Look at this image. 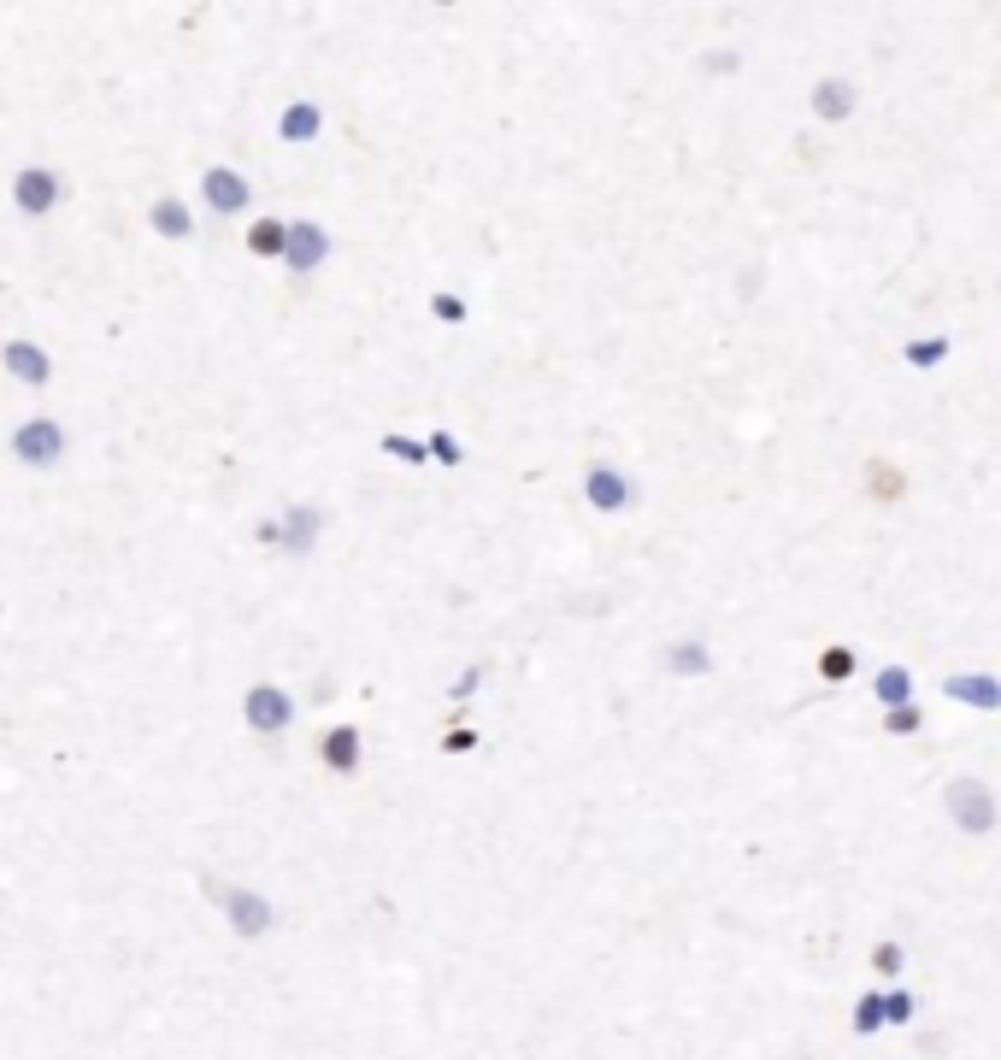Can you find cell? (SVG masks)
I'll return each mask as SVG.
<instances>
[{
	"instance_id": "cell-1",
	"label": "cell",
	"mask_w": 1001,
	"mask_h": 1060,
	"mask_svg": "<svg viewBox=\"0 0 1001 1060\" xmlns=\"http://www.w3.org/2000/svg\"><path fill=\"white\" fill-rule=\"evenodd\" d=\"M943 814L954 830H966V837H990V830L1001 825V801H995V789L984 778H949L943 789Z\"/></svg>"
},
{
	"instance_id": "cell-2",
	"label": "cell",
	"mask_w": 1001,
	"mask_h": 1060,
	"mask_svg": "<svg viewBox=\"0 0 1001 1060\" xmlns=\"http://www.w3.org/2000/svg\"><path fill=\"white\" fill-rule=\"evenodd\" d=\"M206 896H213V907L231 920V931L242 943H260L271 925H278V907H271L260 889H242V884H213L206 878Z\"/></svg>"
},
{
	"instance_id": "cell-3",
	"label": "cell",
	"mask_w": 1001,
	"mask_h": 1060,
	"mask_svg": "<svg viewBox=\"0 0 1001 1060\" xmlns=\"http://www.w3.org/2000/svg\"><path fill=\"white\" fill-rule=\"evenodd\" d=\"M66 454H71V430L59 425V419H25V425L12 430V460L30 466V471L66 466Z\"/></svg>"
},
{
	"instance_id": "cell-4",
	"label": "cell",
	"mask_w": 1001,
	"mask_h": 1060,
	"mask_svg": "<svg viewBox=\"0 0 1001 1060\" xmlns=\"http://www.w3.org/2000/svg\"><path fill=\"white\" fill-rule=\"evenodd\" d=\"M59 201H66V172H54V165H25L12 177V206L25 218H48Z\"/></svg>"
},
{
	"instance_id": "cell-5",
	"label": "cell",
	"mask_w": 1001,
	"mask_h": 1060,
	"mask_svg": "<svg viewBox=\"0 0 1001 1060\" xmlns=\"http://www.w3.org/2000/svg\"><path fill=\"white\" fill-rule=\"evenodd\" d=\"M242 719L254 737H283L289 725H295V696L278 690V683H254V690L242 696Z\"/></svg>"
},
{
	"instance_id": "cell-6",
	"label": "cell",
	"mask_w": 1001,
	"mask_h": 1060,
	"mask_svg": "<svg viewBox=\"0 0 1001 1060\" xmlns=\"http://www.w3.org/2000/svg\"><path fill=\"white\" fill-rule=\"evenodd\" d=\"M201 201L213 206L218 218H236V213L254 206V183H247L236 165H206L201 172Z\"/></svg>"
},
{
	"instance_id": "cell-7",
	"label": "cell",
	"mask_w": 1001,
	"mask_h": 1060,
	"mask_svg": "<svg viewBox=\"0 0 1001 1060\" xmlns=\"http://www.w3.org/2000/svg\"><path fill=\"white\" fill-rule=\"evenodd\" d=\"M583 502H590L595 513H631L636 507V484L619 466L590 460V471H583Z\"/></svg>"
},
{
	"instance_id": "cell-8",
	"label": "cell",
	"mask_w": 1001,
	"mask_h": 1060,
	"mask_svg": "<svg viewBox=\"0 0 1001 1060\" xmlns=\"http://www.w3.org/2000/svg\"><path fill=\"white\" fill-rule=\"evenodd\" d=\"M0 366H7V378L30 383V389L54 383V353L41 342H30V337H7V342H0Z\"/></svg>"
},
{
	"instance_id": "cell-9",
	"label": "cell",
	"mask_w": 1001,
	"mask_h": 1060,
	"mask_svg": "<svg viewBox=\"0 0 1001 1060\" xmlns=\"http://www.w3.org/2000/svg\"><path fill=\"white\" fill-rule=\"evenodd\" d=\"M324 260H330V231H324V224H312V218L289 224V247H283V265H289V272L312 278Z\"/></svg>"
},
{
	"instance_id": "cell-10",
	"label": "cell",
	"mask_w": 1001,
	"mask_h": 1060,
	"mask_svg": "<svg viewBox=\"0 0 1001 1060\" xmlns=\"http://www.w3.org/2000/svg\"><path fill=\"white\" fill-rule=\"evenodd\" d=\"M278 531H283L278 554H283V560H307L312 548H319V536H324V513H319V507H283V513H278Z\"/></svg>"
},
{
	"instance_id": "cell-11",
	"label": "cell",
	"mask_w": 1001,
	"mask_h": 1060,
	"mask_svg": "<svg viewBox=\"0 0 1001 1060\" xmlns=\"http://www.w3.org/2000/svg\"><path fill=\"white\" fill-rule=\"evenodd\" d=\"M943 696L972 707V713H1001V678L995 672H954V678H943Z\"/></svg>"
},
{
	"instance_id": "cell-12",
	"label": "cell",
	"mask_w": 1001,
	"mask_h": 1060,
	"mask_svg": "<svg viewBox=\"0 0 1001 1060\" xmlns=\"http://www.w3.org/2000/svg\"><path fill=\"white\" fill-rule=\"evenodd\" d=\"M807 107H813L819 124H843V118H854V107H861V89H854L848 77H825V82L807 89Z\"/></svg>"
},
{
	"instance_id": "cell-13",
	"label": "cell",
	"mask_w": 1001,
	"mask_h": 1060,
	"mask_svg": "<svg viewBox=\"0 0 1001 1060\" xmlns=\"http://www.w3.org/2000/svg\"><path fill=\"white\" fill-rule=\"evenodd\" d=\"M360 725H330V731L319 737V760H324V772H337V778H353L360 772Z\"/></svg>"
},
{
	"instance_id": "cell-14",
	"label": "cell",
	"mask_w": 1001,
	"mask_h": 1060,
	"mask_svg": "<svg viewBox=\"0 0 1001 1060\" xmlns=\"http://www.w3.org/2000/svg\"><path fill=\"white\" fill-rule=\"evenodd\" d=\"M660 672L665 678H707L713 672V649L707 642H672V649H660Z\"/></svg>"
},
{
	"instance_id": "cell-15",
	"label": "cell",
	"mask_w": 1001,
	"mask_h": 1060,
	"mask_svg": "<svg viewBox=\"0 0 1001 1060\" xmlns=\"http://www.w3.org/2000/svg\"><path fill=\"white\" fill-rule=\"evenodd\" d=\"M148 231L165 236V242H189V236H195V213H189L177 195H159V201L148 206Z\"/></svg>"
},
{
	"instance_id": "cell-16",
	"label": "cell",
	"mask_w": 1001,
	"mask_h": 1060,
	"mask_svg": "<svg viewBox=\"0 0 1001 1060\" xmlns=\"http://www.w3.org/2000/svg\"><path fill=\"white\" fill-rule=\"evenodd\" d=\"M319 130H324V107H319V100H289L283 118H278L283 142H319Z\"/></svg>"
},
{
	"instance_id": "cell-17",
	"label": "cell",
	"mask_w": 1001,
	"mask_h": 1060,
	"mask_svg": "<svg viewBox=\"0 0 1001 1060\" xmlns=\"http://www.w3.org/2000/svg\"><path fill=\"white\" fill-rule=\"evenodd\" d=\"M954 353V337L949 330H936V337H913V342H902V360L913 366V371H936Z\"/></svg>"
},
{
	"instance_id": "cell-18",
	"label": "cell",
	"mask_w": 1001,
	"mask_h": 1060,
	"mask_svg": "<svg viewBox=\"0 0 1001 1060\" xmlns=\"http://www.w3.org/2000/svg\"><path fill=\"white\" fill-rule=\"evenodd\" d=\"M283 247H289V224L283 218H254L247 224V254L254 260H283Z\"/></svg>"
},
{
	"instance_id": "cell-19",
	"label": "cell",
	"mask_w": 1001,
	"mask_h": 1060,
	"mask_svg": "<svg viewBox=\"0 0 1001 1060\" xmlns=\"http://www.w3.org/2000/svg\"><path fill=\"white\" fill-rule=\"evenodd\" d=\"M872 696H878L884 713H890V707H907L913 701V672L907 667H878V672H872Z\"/></svg>"
},
{
	"instance_id": "cell-20",
	"label": "cell",
	"mask_w": 1001,
	"mask_h": 1060,
	"mask_svg": "<svg viewBox=\"0 0 1001 1060\" xmlns=\"http://www.w3.org/2000/svg\"><path fill=\"white\" fill-rule=\"evenodd\" d=\"M854 672H861V649H848V642H830V649L819 654V678L825 683H848Z\"/></svg>"
},
{
	"instance_id": "cell-21",
	"label": "cell",
	"mask_w": 1001,
	"mask_h": 1060,
	"mask_svg": "<svg viewBox=\"0 0 1001 1060\" xmlns=\"http://www.w3.org/2000/svg\"><path fill=\"white\" fill-rule=\"evenodd\" d=\"M890 1031V1013H884V990H866L861 1002H854V1037H878Z\"/></svg>"
},
{
	"instance_id": "cell-22",
	"label": "cell",
	"mask_w": 1001,
	"mask_h": 1060,
	"mask_svg": "<svg viewBox=\"0 0 1001 1060\" xmlns=\"http://www.w3.org/2000/svg\"><path fill=\"white\" fill-rule=\"evenodd\" d=\"M378 448L389 454V460H407V466H430V443H419V436L383 430V436H378Z\"/></svg>"
},
{
	"instance_id": "cell-23",
	"label": "cell",
	"mask_w": 1001,
	"mask_h": 1060,
	"mask_svg": "<svg viewBox=\"0 0 1001 1060\" xmlns=\"http://www.w3.org/2000/svg\"><path fill=\"white\" fill-rule=\"evenodd\" d=\"M872 972H878V979H902V972H907V949L895 937H878V943H872Z\"/></svg>"
},
{
	"instance_id": "cell-24",
	"label": "cell",
	"mask_w": 1001,
	"mask_h": 1060,
	"mask_svg": "<svg viewBox=\"0 0 1001 1060\" xmlns=\"http://www.w3.org/2000/svg\"><path fill=\"white\" fill-rule=\"evenodd\" d=\"M925 731V707L907 701V707H890L884 713V737H920Z\"/></svg>"
},
{
	"instance_id": "cell-25",
	"label": "cell",
	"mask_w": 1001,
	"mask_h": 1060,
	"mask_svg": "<svg viewBox=\"0 0 1001 1060\" xmlns=\"http://www.w3.org/2000/svg\"><path fill=\"white\" fill-rule=\"evenodd\" d=\"M425 443H430V460H436V466H448V471L466 466V448H460V436H454V430H430Z\"/></svg>"
},
{
	"instance_id": "cell-26",
	"label": "cell",
	"mask_w": 1001,
	"mask_h": 1060,
	"mask_svg": "<svg viewBox=\"0 0 1001 1060\" xmlns=\"http://www.w3.org/2000/svg\"><path fill=\"white\" fill-rule=\"evenodd\" d=\"M466 295H454V289H436L430 295V319H443V324H466Z\"/></svg>"
},
{
	"instance_id": "cell-27",
	"label": "cell",
	"mask_w": 1001,
	"mask_h": 1060,
	"mask_svg": "<svg viewBox=\"0 0 1001 1060\" xmlns=\"http://www.w3.org/2000/svg\"><path fill=\"white\" fill-rule=\"evenodd\" d=\"M884 1013H890V1025H907L913 1013H920V995L913 990H884Z\"/></svg>"
},
{
	"instance_id": "cell-28",
	"label": "cell",
	"mask_w": 1001,
	"mask_h": 1060,
	"mask_svg": "<svg viewBox=\"0 0 1001 1060\" xmlns=\"http://www.w3.org/2000/svg\"><path fill=\"white\" fill-rule=\"evenodd\" d=\"M866 471H872V484H878V495H907V477H895L884 460H872Z\"/></svg>"
},
{
	"instance_id": "cell-29",
	"label": "cell",
	"mask_w": 1001,
	"mask_h": 1060,
	"mask_svg": "<svg viewBox=\"0 0 1001 1060\" xmlns=\"http://www.w3.org/2000/svg\"><path fill=\"white\" fill-rule=\"evenodd\" d=\"M484 678H489V667H466L460 678H454V707H466V696H472Z\"/></svg>"
},
{
	"instance_id": "cell-30",
	"label": "cell",
	"mask_w": 1001,
	"mask_h": 1060,
	"mask_svg": "<svg viewBox=\"0 0 1001 1060\" xmlns=\"http://www.w3.org/2000/svg\"><path fill=\"white\" fill-rule=\"evenodd\" d=\"M742 66V54H731V48H725V54H701V71H713V77H731Z\"/></svg>"
},
{
	"instance_id": "cell-31",
	"label": "cell",
	"mask_w": 1001,
	"mask_h": 1060,
	"mask_svg": "<svg viewBox=\"0 0 1001 1060\" xmlns=\"http://www.w3.org/2000/svg\"><path fill=\"white\" fill-rule=\"evenodd\" d=\"M472 748H477V731H460V725L443 737V755H472Z\"/></svg>"
},
{
	"instance_id": "cell-32",
	"label": "cell",
	"mask_w": 1001,
	"mask_h": 1060,
	"mask_svg": "<svg viewBox=\"0 0 1001 1060\" xmlns=\"http://www.w3.org/2000/svg\"><path fill=\"white\" fill-rule=\"evenodd\" d=\"M995 295H1001V278H995Z\"/></svg>"
}]
</instances>
